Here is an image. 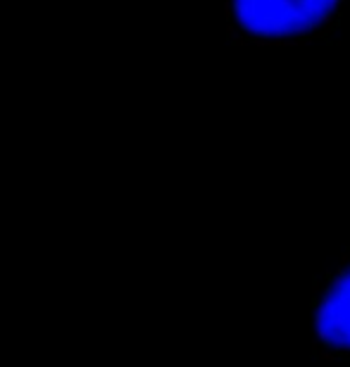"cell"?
<instances>
[{
	"mask_svg": "<svg viewBox=\"0 0 350 367\" xmlns=\"http://www.w3.org/2000/svg\"><path fill=\"white\" fill-rule=\"evenodd\" d=\"M346 0H226V36L236 46L288 48L333 34Z\"/></svg>",
	"mask_w": 350,
	"mask_h": 367,
	"instance_id": "6da1fadb",
	"label": "cell"
},
{
	"mask_svg": "<svg viewBox=\"0 0 350 367\" xmlns=\"http://www.w3.org/2000/svg\"><path fill=\"white\" fill-rule=\"evenodd\" d=\"M312 353L319 360L350 363V248L314 279Z\"/></svg>",
	"mask_w": 350,
	"mask_h": 367,
	"instance_id": "7a4b0ae2",
	"label": "cell"
}]
</instances>
